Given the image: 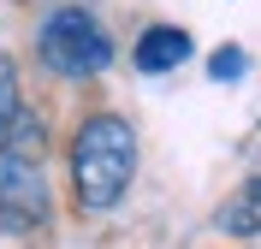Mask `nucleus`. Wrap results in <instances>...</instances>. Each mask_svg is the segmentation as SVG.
I'll use <instances>...</instances> for the list:
<instances>
[{"instance_id": "39448f33", "label": "nucleus", "mask_w": 261, "mask_h": 249, "mask_svg": "<svg viewBox=\"0 0 261 249\" xmlns=\"http://www.w3.org/2000/svg\"><path fill=\"white\" fill-rule=\"evenodd\" d=\"M190 60V36L178 24H148L137 36V71H172Z\"/></svg>"}, {"instance_id": "f257e3e1", "label": "nucleus", "mask_w": 261, "mask_h": 249, "mask_svg": "<svg viewBox=\"0 0 261 249\" xmlns=\"http://www.w3.org/2000/svg\"><path fill=\"white\" fill-rule=\"evenodd\" d=\"M137 178V131H130L119 113H95L83 119L77 136H71V190L89 214H107L119 208Z\"/></svg>"}, {"instance_id": "423d86ee", "label": "nucleus", "mask_w": 261, "mask_h": 249, "mask_svg": "<svg viewBox=\"0 0 261 249\" xmlns=\"http://www.w3.org/2000/svg\"><path fill=\"white\" fill-rule=\"evenodd\" d=\"M220 226H226L231 237H255L261 232V178H249L244 190L220 208Z\"/></svg>"}, {"instance_id": "f03ea898", "label": "nucleus", "mask_w": 261, "mask_h": 249, "mask_svg": "<svg viewBox=\"0 0 261 249\" xmlns=\"http://www.w3.org/2000/svg\"><path fill=\"white\" fill-rule=\"evenodd\" d=\"M36 48H42V66L60 71V77H95V71H107V60H113L107 30H101L95 12H83V6H60V12H48Z\"/></svg>"}, {"instance_id": "20e7f679", "label": "nucleus", "mask_w": 261, "mask_h": 249, "mask_svg": "<svg viewBox=\"0 0 261 249\" xmlns=\"http://www.w3.org/2000/svg\"><path fill=\"white\" fill-rule=\"evenodd\" d=\"M42 143H48V131H42V119L24 107V95H18V71H12L6 53H0V149L18 154V160H36Z\"/></svg>"}, {"instance_id": "7ed1b4c3", "label": "nucleus", "mask_w": 261, "mask_h": 249, "mask_svg": "<svg viewBox=\"0 0 261 249\" xmlns=\"http://www.w3.org/2000/svg\"><path fill=\"white\" fill-rule=\"evenodd\" d=\"M48 219V178L36 172V160L0 149V232H36Z\"/></svg>"}, {"instance_id": "0eeeda50", "label": "nucleus", "mask_w": 261, "mask_h": 249, "mask_svg": "<svg viewBox=\"0 0 261 249\" xmlns=\"http://www.w3.org/2000/svg\"><path fill=\"white\" fill-rule=\"evenodd\" d=\"M244 71H249V53H244V48H220V53L208 60V77H220V83L244 77Z\"/></svg>"}]
</instances>
